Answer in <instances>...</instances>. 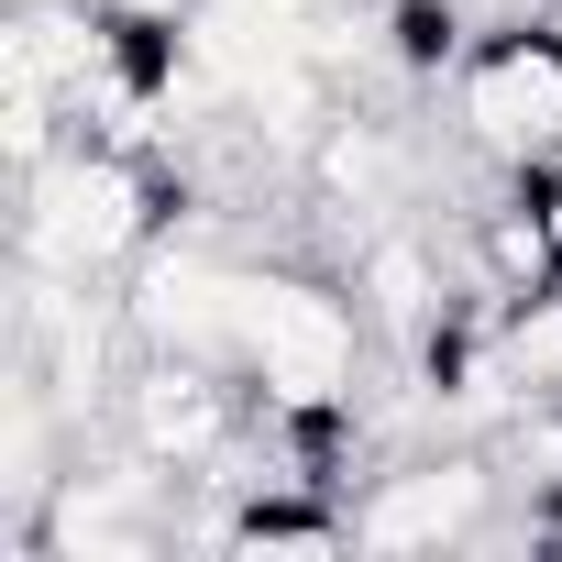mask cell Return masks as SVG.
<instances>
[{
    "label": "cell",
    "instance_id": "cell-7",
    "mask_svg": "<svg viewBox=\"0 0 562 562\" xmlns=\"http://www.w3.org/2000/svg\"><path fill=\"white\" fill-rule=\"evenodd\" d=\"M210 551L265 562V551H364V540H353V507H321V485H265L210 518Z\"/></svg>",
    "mask_w": 562,
    "mask_h": 562
},
{
    "label": "cell",
    "instance_id": "cell-5",
    "mask_svg": "<svg viewBox=\"0 0 562 562\" xmlns=\"http://www.w3.org/2000/svg\"><path fill=\"white\" fill-rule=\"evenodd\" d=\"M496 485H507L496 452H441V463L375 474V496L353 507V540L364 551H463V540H485Z\"/></svg>",
    "mask_w": 562,
    "mask_h": 562
},
{
    "label": "cell",
    "instance_id": "cell-11",
    "mask_svg": "<svg viewBox=\"0 0 562 562\" xmlns=\"http://www.w3.org/2000/svg\"><path fill=\"white\" fill-rule=\"evenodd\" d=\"M551 177H562V155H551Z\"/></svg>",
    "mask_w": 562,
    "mask_h": 562
},
{
    "label": "cell",
    "instance_id": "cell-1",
    "mask_svg": "<svg viewBox=\"0 0 562 562\" xmlns=\"http://www.w3.org/2000/svg\"><path fill=\"white\" fill-rule=\"evenodd\" d=\"M23 188V221H12V243H23V265H56V276H122V265H144L155 243H166V221H177V188H166V166L155 155H133V144H100V133H67L34 177H12Z\"/></svg>",
    "mask_w": 562,
    "mask_h": 562
},
{
    "label": "cell",
    "instance_id": "cell-2",
    "mask_svg": "<svg viewBox=\"0 0 562 562\" xmlns=\"http://www.w3.org/2000/svg\"><path fill=\"white\" fill-rule=\"evenodd\" d=\"M364 299L331 288V276H299V265H243V310H232V375L254 386V408L276 419H321V408H353V375H364Z\"/></svg>",
    "mask_w": 562,
    "mask_h": 562
},
{
    "label": "cell",
    "instance_id": "cell-9",
    "mask_svg": "<svg viewBox=\"0 0 562 562\" xmlns=\"http://www.w3.org/2000/svg\"><path fill=\"white\" fill-rule=\"evenodd\" d=\"M100 12H111V23H155V34H188V12H199V0H100Z\"/></svg>",
    "mask_w": 562,
    "mask_h": 562
},
{
    "label": "cell",
    "instance_id": "cell-6",
    "mask_svg": "<svg viewBox=\"0 0 562 562\" xmlns=\"http://www.w3.org/2000/svg\"><path fill=\"white\" fill-rule=\"evenodd\" d=\"M353 299H364V321L386 331V342H430L441 321H452V265H441V243L430 232H397V221H375L364 243H353Z\"/></svg>",
    "mask_w": 562,
    "mask_h": 562
},
{
    "label": "cell",
    "instance_id": "cell-4",
    "mask_svg": "<svg viewBox=\"0 0 562 562\" xmlns=\"http://www.w3.org/2000/svg\"><path fill=\"white\" fill-rule=\"evenodd\" d=\"M111 408H122V441L144 463L210 474V463H232V441L254 419V386L232 364H210V353H133V375H122Z\"/></svg>",
    "mask_w": 562,
    "mask_h": 562
},
{
    "label": "cell",
    "instance_id": "cell-3",
    "mask_svg": "<svg viewBox=\"0 0 562 562\" xmlns=\"http://www.w3.org/2000/svg\"><path fill=\"white\" fill-rule=\"evenodd\" d=\"M452 122L485 166L507 177H540L562 155V23L518 12V23H485L474 56L452 67Z\"/></svg>",
    "mask_w": 562,
    "mask_h": 562
},
{
    "label": "cell",
    "instance_id": "cell-10",
    "mask_svg": "<svg viewBox=\"0 0 562 562\" xmlns=\"http://www.w3.org/2000/svg\"><path fill=\"white\" fill-rule=\"evenodd\" d=\"M529 199H540V221H551V254H562V177L540 166V177H529Z\"/></svg>",
    "mask_w": 562,
    "mask_h": 562
},
{
    "label": "cell",
    "instance_id": "cell-8",
    "mask_svg": "<svg viewBox=\"0 0 562 562\" xmlns=\"http://www.w3.org/2000/svg\"><path fill=\"white\" fill-rule=\"evenodd\" d=\"M496 342H507V375H518V397H551V408H562V288L518 299V310L496 321Z\"/></svg>",
    "mask_w": 562,
    "mask_h": 562
}]
</instances>
